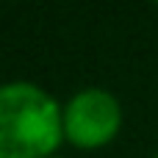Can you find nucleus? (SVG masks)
<instances>
[{
	"instance_id": "nucleus-3",
	"label": "nucleus",
	"mask_w": 158,
	"mask_h": 158,
	"mask_svg": "<svg viewBox=\"0 0 158 158\" xmlns=\"http://www.w3.org/2000/svg\"><path fill=\"white\" fill-rule=\"evenodd\" d=\"M156 3H158V0H156Z\"/></svg>"
},
{
	"instance_id": "nucleus-1",
	"label": "nucleus",
	"mask_w": 158,
	"mask_h": 158,
	"mask_svg": "<svg viewBox=\"0 0 158 158\" xmlns=\"http://www.w3.org/2000/svg\"><path fill=\"white\" fill-rule=\"evenodd\" d=\"M64 136L58 103L33 83L0 86V158H47Z\"/></svg>"
},
{
	"instance_id": "nucleus-2",
	"label": "nucleus",
	"mask_w": 158,
	"mask_h": 158,
	"mask_svg": "<svg viewBox=\"0 0 158 158\" xmlns=\"http://www.w3.org/2000/svg\"><path fill=\"white\" fill-rule=\"evenodd\" d=\"M119 122V103L103 89H86L64 108V136L75 147H103L117 136Z\"/></svg>"
}]
</instances>
